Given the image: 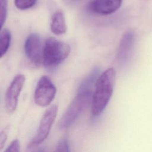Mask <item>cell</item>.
I'll list each match as a JSON object with an SVG mask.
<instances>
[{
	"label": "cell",
	"mask_w": 152,
	"mask_h": 152,
	"mask_svg": "<svg viewBox=\"0 0 152 152\" xmlns=\"http://www.w3.org/2000/svg\"><path fill=\"white\" fill-rule=\"evenodd\" d=\"M116 74L115 69L109 68L97 78L91 103L93 116L100 115L107 106L113 94Z\"/></svg>",
	"instance_id": "obj_1"
},
{
	"label": "cell",
	"mask_w": 152,
	"mask_h": 152,
	"mask_svg": "<svg viewBox=\"0 0 152 152\" xmlns=\"http://www.w3.org/2000/svg\"><path fill=\"white\" fill-rule=\"evenodd\" d=\"M92 96L91 90H79L61 117L58 124V128L65 129L69 127L85 109L91 104Z\"/></svg>",
	"instance_id": "obj_2"
},
{
	"label": "cell",
	"mask_w": 152,
	"mask_h": 152,
	"mask_svg": "<svg viewBox=\"0 0 152 152\" xmlns=\"http://www.w3.org/2000/svg\"><path fill=\"white\" fill-rule=\"evenodd\" d=\"M70 51L69 45L54 37H49L43 46V63L47 68L56 67L68 57Z\"/></svg>",
	"instance_id": "obj_3"
},
{
	"label": "cell",
	"mask_w": 152,
	"mask_h": 152,
	"mask_svg": "<svg viewBox=\"0 0 152 152\" xmlns=\"http://www.w3.org/2000/svg\"><path fill=\"white\" fill-rule=\"evenodd\" d=\"M57 113L58 106L55 104L51 106L45 111L40 119L36 134L28 145L30 148L39 145L47 138L55 121Z\"/></svg>",
	"instance_id": "obj_4"
},
{
	"label": "cell",
	"mask_w": 152,
	"mask_h": 152,
	"mask_svg": "<svg viewBox=\"0 0 152 152\" xmlns=\"http://www.w3.org/2000/svg\"><path fill=\"white\" fill-rule=\"evenodd\" d=\"M56 88L51 80L46 75L42 76L38 81L34 93L35 103L41 107L49 106L54 99Z\"/></svg>",
	"instance_id": "obj_5"
},
{
	"label": "cell",
	"mask_w": 152,
	"mask_h": 152,
	"mask_svg": "<svg viewBox=\"0 0 152 152\" xmlns=\"http://www.w3.org/2000/svg\"><path fill=\"white\" fill-rule=\"evenodd\" d=\"M25 76L23 74H17L13 78L8 86L4 97V105L6 112L8 114L14 113L17 107L18 98L23 89Z\"/></svg>",
	"instance_id": "obj_6"
},
{
	"label": "cell",
	"mask_w": 152,
	"mask_h": 152,
	"mask_svg": "<svg viewBox=\"0 0 152 152\" xmlns=\"http://www.w3.org/2000/svg\"><path fill=\"white\" fill-rule=\"evenodd\" d=\"M24 51L27 58L34 65H39L43 62V47L39 35L32 33L27 36L24 43Z\"/></svg>",
	"instance_id": "obj_7"
},
{
	"label": "cell",
	"mask_w": 152,
	"mask_h": 152,
	"mask_svg": "<svg viewBox=\"0 0 152 152\" xmlns=\"http://www.w3.org/2000/svg\"><path fill=\"white\" fill-rule=\"evenodd\" d=\"M122 0H91L88 9L96 14L109 15L116 12L122 5Z\"/></svg>",
	"instance_id": "obj_8"
},
{
	"label": "cell",
	"mask_w": 152,
	"mask_h": 152,
	"mask_svg": "<svg viewBox=\"0 0 152 152\" xmlns=\"http://www.w3.org/2000/svg\"><path fill=\"white\" fill-rule=\"evenodd\" d=\"M135 34L132 31H126L123 34L117 52V59L119 62L122 64L125 63L129 59L133 48Z\"/></svg>",
	"instance_id": "obj_9"
},
{
	"label": "cell",
	"mask_w": 152,
	"mask_h": 152,
	"mask_svg": "<svg viewBox=\"0 0 152 152\" xmlns=\"http://www.w3.org/2000/svg\"><path fill=\"white\" fill-rule=\"evenodd\" d=\"M50 27L52 32L56 35L64 34L66 31V24L64 12L61 10L55 11L51 19Z\"/></svg>",
	"instance_id": "obj_10"
},
{
	"label": "cell",
	"mask_w": 152,
	"mask_h": 152,
	"mask_svg": "<svg viewBox=\"0 0 152 152\" xmlns=\"http://www.w3.org/2000/svg\"><path fill=\"white\" fill-rule=\"evenodd\" d=\"M11 40V34L10 31L4 28L1 30L0 33V57L2 58L3 56L8 51L10 46Z\"/></svg>",
	"instance_id": "obj_11"
},
{
	"label": "cell",
	"mask_w": 152,
	"mask_h": 152,
	"mask_svg": "<svg viewBox=\"0 0 152 152\" xmlns=\"http://www.w3.org/2000/svg\"><path fill=\"white\" fill-rule=\"evenodd\" d=\"M36 2L37 0H14V4L18 9L24 10L33 7Z\"/></svg>",
	"instance_id": "obj_12"
},
{
	"label": "cell",
	"mask_w": 152,
	"mask_h": 152,
	"mask_svg": "<svg viewBox=\"0 0 152 152\" xmlns=\"http://www.w3.org/2000/svg\"><path fill=\"white\" fill-rule=\"evenodd\" d=\"M0 26L2 28L6 20L8 10V0H0Z\"/></svg>",
	"instance_id": "obj_13"
},
{
	"label": "cell",
	"mask_w": 152,
	"mask_h": 152,
	"mask_svg": "<svg viewBox=\"0 0 152 152\" xmlns=\"http://www.w3.org/2000/svg\"><path fill=\"white\" fill-rule=\"evenodd\" d=\"M54 152H70L68 139L65 137L61 138L58 141Z\"/></svg>",
	"instance_id": "obj_14"
},
{
	"label": "cell",
	"mask_w": 152,
	"mask_h": 152,
	"mask_svg": "<svg viewBox=\"0 0 152 152\" xmlns=\"http://www.w3.org/2000/svg\"><path fill=\"white\" fill-rule=\"evenodd\" d=\"M4 152H20V145L18 140H14Z\"/></svg>",
	"instance_id": "obj_15"
},
{
	"label": "cell",
	"mask_w": 152,
	"mask_h": 152,
	"mask_svg": "<svg viewBox=\"0 0 152 152\" xmlns=\"http://www.w3.org/2000/svg\"><path fill=\"white\" fill-rule=\"evenodd\" d=\"M7 140V134L5 131H1L0 133V147L2 149Z\"/></svg>",
	"instance_id": "obj_16"
},
{
	"label": "cell",
	"mask_w": 152,
	"mask_h": 152,
	"mask_svg": "<svg viewBox=\"0 0 152 152\" xmlns=\"http://www.w3.org/2000/svg\"><path fill=\"white\" fill-rule=\"evenodd\" d=\"M82 1H83V0H63L64 2L66 5H69V6H72V5H77V4L80 3Z\"/></svg>",
	"instance_id": "obj_17"
},
{
	"label": "cell",
	"mask_w": 152,
	"mask_h": 152,
	"mask_svg": "<svg viewBox=\"0 0 152 152\" xmlns=\"http://www.w3.org/2000/svg\"><path fill=\"white\" fill-rule=\"evenodd\" d=\"M36 152H42V151H36Z\"/></svg>",
	"instance_id": "obj_18"
}]
</instances>
